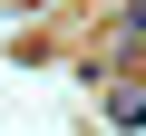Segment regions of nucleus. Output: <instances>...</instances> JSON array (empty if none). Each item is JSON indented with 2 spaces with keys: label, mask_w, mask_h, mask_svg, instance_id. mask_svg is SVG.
Returning <instances> with one entry per match:
<instances>
[{
  "label": "nucleus",
  "mask_w": 146,
  "mask_h": 136,
  "mask_svg": "<svg viewBox=\"0 0 146 136\" xmlns=\"http://www.w3.org/2000/svg\"><path fill=\"white\" fill-rule=\"evenodd\" d=\"M107 126H146V88H107Z\"/></svg>",
  "instance_id": "1"
},
{
  "label": "nucleus",
  "mask_w": 146,
  "mask_h": 136,
  "mask_svg": "<svg viewBox=\"0 0 146 136\" xmlns=\"http://www.w3.org/2000/svg\"><path fill=\"white\" fill-rule=\"evenodd\" d=\"M10 10H29V0H10Z\"/></svg>",
  "instance_id": "2"
}]
</instances>
